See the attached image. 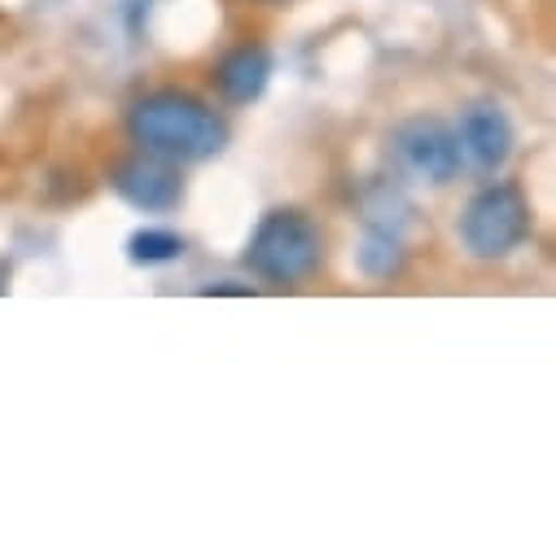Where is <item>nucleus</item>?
I'll list each match as a JSON object with an SVG mask.
<instances>
[{"mask_svg":"<svg viewBox=\"0 0 556 556\" xmlns=\"http://www.w3.org/2000/svg\"><path fill=\"white\" fill-rule=\"evenodd\" d=\"M127 136L136 150L180 167L215 159L228 146V118L185 88H159L127 110Z\"/></svg>","mask_w":556,"mask_h":556,"instance_id":"nucleus-1","label":"nucleus"},{"mask_svg":"<svg viewBox=\"0 0 556 556\" xmlns=\"http://www.w3.org/2000/svg\"><path fill=\"white\" fill-rule=\"evenodd\" d=\"M325 237L320 224L294 206L267 211L245 245V267L267 286H303L307 276L320 271Z\"/></svg>","mask_w":556,"mask_h":556,"instance_id":"nucleus-2","label":"nucleus"},{"mask_svg":"<svg viewBox=\"0 0 556 556\" xmlns=\"http://www.w3.org/2000/svg\"><path fill=\"white\" fill-rule=\"evenodd\" d=\"M456 232L473 258H508L530 237V206L517 185H486L469 198Z\"/></svg>","mask_w":556,"mask_h":556,"instance_id":"nucleus-3","label":"nucleus"},{"mask_svg":"<svg viewBox=\"0 0 556 556\" xmlns=\"http://www.w3.org/2000/svg\"><path fill=\"white\" fill-rule=\"evenodd\" d=\"M390 146H394V159L403 163V172L426 180V185H452L460 163H465L460 146H456V131L443 118H426V114L399 123Z\"/></svg>","mask_w":556,"mask_h":556,"instance_id":"nucleus-4","label":"nucleus"},{"mask_svg":"<svg viewBox=\"0 0 556 556\" xmlns=\"http://www.w3.org/2000/svg\"><path fill=\"white\" fill-rule=\"evenodd\" d=\"M110 185L127 206L146 211V215H167L185 202V180H180L176 163H167L159 154H146V150H136L131 159L114 163Z\"/></svg>","mask_w":556,"mask_h":556,"instance_id":"nucleus-5","label":"nucleus"},{"mask_svg":"<svg viewBox=\"0 0 556 556\" xmlns=\"http://www.w3.org/2000/svg\"><path fill=\"white\" fill-rule=\"evenodd\" d=\"M456 146H460V159H469L478 172H500L513 154V123L495 101H473L460 114Z\"/></svg>","mask_w":556,"mask_h":556,"instance_id":"nucleus-6","label":"nucleus"},{"mask_svg":"<svg viewBox=\"0 0 556 556\" xmlns=\"http://www.w3.org/2000/svg\"><path fill=\"white\" fill-rule=\"evenodd\" d=\"M271 79V53L263 45H237L215 66V88L228 105H250L267 92Z\"/></svg>","mask_w":556,"mask_h":556,"instance_id":"nucleus-7","label":"nucleus"},{"mask_svg":"<svg viewBox=\"0 0 556 556\" xmlns=\"http://www.w3.org/2000/svg\"><path fill=\"white\" fill-rule=\"evenodd\" d=\"M355 258H359V271L372 276V281H390V276H399L403 263H407V254H403V245H399V237L390 228H372L359 241Z\"/></svg>","mask_w":556,"mask_h":556,"instance_id":"nucleus-8","label":"nucleus"},{"mask_svg":"<svg viewBox=\"0 0 556 556\" xmlns=\"http://www.w3.org/2000/svg\"><path fill=\"white\" fill-rule=\"evenodd\" d=\"M180 254H185V237L172 228H136L127 237V258L141 267H163V263H176Z\"/></svg>","mask_w":556,"mask_h":556,"instance_id":"nucleus-9","label":"nucleus"},{"mask_svg":"<svg viewBox=\"0 0 556 556\" xmlns=\"http://www.w3.org/2000/svg\"><path fill=\"white\" fill-rule=\"evenodd\" d=\"M202 294H250L245 286H232V281H219V286H206Z\"/></svg>","mask_w":556,"mask_h":556,"instance_id":"nucleus-10","label":"nucleus"},{"mask_svg":"<svg viewBox=\"0 0 556 556\" xmlns=\"http://www.w3.org/2000/svg\"><path fill=\"white\" fill-rule=\"evenodd\" d=\"M267 5H276V0H267Z\"/></svg>","mask_w":556,"mask_h":556,"instance_id":"nucleus-11","label":"nucleus"}]
</instances>
